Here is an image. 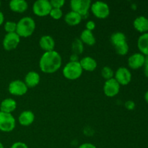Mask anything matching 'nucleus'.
I'll return each mask as SVG.
<instances>
[{"label":"nucleus","instance_id":"nucleus-1","mask_svg":"<svg viewBox=\"0 0 148 148\" xmlns=\"http://www.w3.org/2000/svg\"><path fill=\"white\" fill-rule=\"evenodd\" d=\"M62 58L56 51L44 52L39 61L40 70L46 74H52L59 70L62 66Z\"/></svg>","mask_w":148,"mask_h":148},{"label":"nucleus","instance_id":"nucleus-2","mask_svg":"<svg viewBox=\"0 0 148 148\" xmlns=\"http://www.w3.org/2000/svg\"><path fill=\"white\" fill-rule=\"evenodd\" d=\"M36 30V22L32 17H24L17 23L16 33L20 38H27L33 35Z\"/></svg>","mask_w":148,"mask_h":148},{"label":"nucleus","instance_id":"nucleus-3","mask_svg":"<svg viewBox=\"0 0 148 148\" xmlns=\"http://www.w3.org/2000/svg\"><path fill=\"white\" fill-rule=\"evenodd\" d=\"M82 70L79 62H69L64 66L63 75L65 78L69 80L78 79L82 75Z\"/></svg>","mask_w":148,"mask_h":148},{"label":"nucleus","instance_id":"nucleus-4","mask_svg":"<svg viewBox=\"0 0 148 148\" xmlns=\"http://www.w3.org/2000/svg\"><path fill=\"white\" fill-rule=\"evenodd\" d=\"M90 7V0H72L70 1L72 11L80 14L82 18L88 15Z\"/></svg>","mask_w":148,"mask_h":148},{"label":"nucleus","instance_id":"nucleus-5","mask_svg":"<svg viewBox=\"0 0 148 148\" xmlns=\"http://www.w3.org/2000/svg\"><path fill=\"white\" fill-rule=\"evenodd\" d=\"M16 121L12 114L0 111V131L10 132L15 128Z\"/></svg>","mask_w":148,"mask_h":148},{"label":"nucleus","instance_id":"nucleus-6","mask_svg":"<svg viewBox=\"0 0 148 148\" xmlns=\"http://www.w3.org/2000/svg\"><path fill=\"white\" fill-rule=\"evenodd\" d=\"M90 9L94 16L98 19H106L110 14L109 6L103 1H98L92 3Z\"/></svg>","mask_w":148,"mask_h":148},{"label":"nucleus","instance_id":"nucleus-7","mask_svg":"<svg viewBox=\"0 0 148 148\" xmlns=\"http://www.w3.org/2000/svg\"><path fill=\"white\" fill-rule=\"evenodd\" d=\"M52 7L49 0H38L33 5V11L38 17H45L49 15Z\"/></svg>","mask_w":148,"mask_h":148},{"label":"nucleus","instance_id":"nucleus-8","mask_svg":"<svg viewBox=\"0 0 148 148\" xmlns=\"http://www.w3.org/2000/svg\"><path fill=\"white\" fill-rule=\"evenodd\" d=\"M28 88L24 81L20 79H15L13 80L9 84L8 90L11 95H15V96H22L25 94L27 93Z\"/></svg>","mask_w":148,"mask_h":148},{"label":"nucleus","instance_id":"nucleus-9","mask_svg":"<svg viewBox=\"0 0 148 148\" xmlns=\"http://www.w3.org/2000/svg\"><path fill=\"white\" fill-rule=\"evenodd\" d=\"M114 78L120 85H127L132 80V73L127 67L121 66L116 71Z\"/></svg>","mask_w":148,"mask_h":148},{"label":"nucleus","instance_id":"nucleus-10","mask_svg":"<svg viewBox=\"0 0 148 148\" xmlns=\"http://www.w3.org/2000/svg\"><path fill=\"white\" fill-rule=\"evenodd\" d=\"M20 41V37L16 33H7L2 41L3 48L6 51H12L18 46Z\"/></svg>","mask_w":148,"mask_h":148},{"label":"nucleus","instance_id":"nucleus-11","mask_svg":"<svg viewBox=\"0 0 148 148\" xmlns=\"http://www.w3.org/2000/svg\"><path fill=\"white\" fill-rule=\"evenodd\" d=\"M120 86L121 85L118 83V82L114 78L108 79V80L106 81L103 85L104 94L109 98L116 96L119 92Z\"/></svg>","mask_w":148,"mask_h":148},{"label":"nucleus","instance_id":"nucleus-12","mask_svg":"<svg viewBox=\"0 0 148 148\" xmlns=\"http://www.w3.org/2000/svg\"><path fill=\"white\" fill-rule=\"evenodd\" d=\"M145 56L143 53H134L132 54L128 59V65L131 69H137L143 67L145 64Z\"/></svg>","mask_w":148,"mask_h":148},{"label":"nucleus","instance_id":"nucleus-13","mask_svg":"<svg viewBox=\"0 0 148 148\" xmlns=\"http://www.w3.org/2000/svg\"><path fill=\"white\" fill-rule=\"evenodd\" d=\"M134 29L142 33L148 32V18L145 16H138L133 22Z\"/></svg>","mask_w":148,"mask_h":148},{"label":"nucleus","instance_id":"nucleus-14","mask_svg":"<svg viewBox=\"0 0 148 148\" xmlns=\"http://www.w3.org/2000/svg\"><path fill=\"white\" fill-rule=\"evenodd\" d=\"M39 46L45 52L54 50V39L49 35L43 36L39 40Z\"/></svg>","mask_w":148,"mask_h":148},{"label":"nucleus","instance_id":"nucleus-15","mask_svg":"<svg viewBox=\"0 0 148 148\" xmlns=\"http://www.w3.org/2000/svg\"><path fill=\"white\" fill-rule=\"evenodd\" d=\"M40 80V77L38 72L34 71H30L27 72L25 77L24 82L27 85V88H33L37 86Z\"/></svg>","mask_w":148,"mask_h":148},{"label":"nucleus","instance_id":"nucleus-16","mask_svg":"<svg viewBox=\"0 0 148 148\" xmlns=\"http://www.w3.org/2000/svg\"><path fill=\"white\" fill-rule=\"evenodd\" d=\"M82 70L87 72H93L98 66L96 60L91 56H85L79 61Z\"/></svg>","mask_w":148,"mask_h":148},{"label":"nucleus","instance_id":"nucleus-17","mask_svg":"<svg viewBox=\"0 0 148 148\" xmlns=\"http://www.w3.org/2000/svg\"><path fill=\"white\" fill-rule=\"evenodd\" d=\"M35 114L31 111H24L20 114L18 117V121L20 125L27 127L34 122Z\"/></svg>","mask_w":148,"mask_h":148},{"label":"nucleus","instance_id":"nucleus-18","mask_svg":"<svg viewBox=\"0 0 148 148\" xmlns=\"http://www.w3.org/2000/svg\"><path fill=\"white\" fill-rule=\"evenodd\" d=\"M10 10L17 13H23L28 8V4L25 0H12L9 4Z\"/></svg>","mask_w":148,"mask_h":148},{"label":"nucleus","instance_id":"nucleus-19","mask_svg":"<svg viewBox=\"0 0 148 148\" xmlns=\"http://www.w3.org/2000/svg\"><path fill=\"white\" fill-rule=\"evenodd\" d=\"M17 108V102L12 98H6L0 104V111L12 114Z\"/></svg>","mask_w":148,"mask_h":148},{"label":"nucleus","instance_id":"nucleus-20","mask_svg":"<svg viewBox=\"0 0 148 148\" xmlns=\"http://www.w3.org/2000/svg\"><path fill=\"white\" fill-rule=\"evenodd\" d=\"M82 20V17L78 13L71 11L68 12L64 17V21L70 26H75L79 25Z\"/></svg>","mask_w":148,"mask_h":148},{"label":"nucleus","instance_id":"nucleus-21","mask_svg":"<svg viewBox=\"0 0 148 148\" xmlns=\"http://www.w3.org/2000/svg\"><path fill=\"white\" fill-rule=\"evenodd\" d=\"M137 47L140 53L148 56V32L143 33L137 40Z\"/></svg>","mask_w":148,"mask_h":148},{"label":"nucleus","instance_id":"nucleus-22","mask_svg":"<svg viewBox=\"0 0 148 148\" xmlns=\"http://www.w3.org/2000/svg\"><path fill=\"white\" fill-rule=\"evenodd\" d=\"M79 39L83 43V44H86L90 46H93L96 43V40H95V38L92 32L86 30V29H85L81 33Z\"/></svg>","mask_w":148,"mask_h":148},{"label":"nucleus","instance_id":"nucleus-23","mask_svg":"<svg viewBox=\"0 0 148 148\" xmlns=\"http://www.w3.org/2000/svg\"><path fill=\"white\" fill-rule=\"evenodd\" d=\"M127 41V37L125 34L121 32H116L114 33L111 36V42L112 45L114 46L123 43V42Z\"/></svg>","mask_w":148,"mask_h":148},{"label":"nucleus","instance_id":"nucleus-24","mask_svg":"<svg viewBox=\"0 0 148 148\" xmlns=\"http://www.w3.org/2000/svg\"><path fill=\"white\" fill-rule=\"evenodd\" d=\"M72 49L73 53L77 55L81 54L84 51V44L79 38H75L72 44Z\"/></svg>","mask_w":148,"mask_h":148},{"label":"nucleus","instance_id":"nucleus-25","mask_svg":"<svg viewBox=\"0 0 148 148\" xmlns=\"http://www.w3.org/2000/svg\"><path fill=\"white\" fill-rule=\"evenodd\" d=\"M114 49H115L117 54L120 55V56H124V55L127 54L130 48H129V45L127 42L125 41L114 46Z\"/></svg>","mask_w":148,"mask_h":148},{"label":"nucleus","instance_id":"nucleus-26","mask_svg":"<svg viewBox=\"0 0 148 148\" xmlns=\"http://www.w3.org/2000/svg\"><path fill=\"white\" fill-rule=\"evenodd\" d=\"M101 75L106 80H108L114 77V72L110 66H104L101 69Z\"/></svg>","mask_w":148,"mask_h":148},{"label":"nucleus","instance_id":"nucleus-27","mask_svg":"<svg viewBox=\"0 0 148 148\" xmlns=\"http://www.w3.org/2000/svg\"><path fill=\"white\" fill-rule=\"evenodd\" d=\"M17 29V23L14 21H7L4 24V30L7 33H16Z\"/></svg>","mask_w":148,"mask_h":148},{"label":"nucleus","instance_id":"nucleus-28","mask_svg":"<svg viewBox=\"0 0 148 148\" xmlns=\"http://www.w3.org/2000/svg\"><path fill=\"white\" fill-rule=\"evenodd\" d=\"M49 15L51 16V18L53 20H59L63 16V12H62V9H56V8H52L51 10Z\"/></svg>","mask_w":148,"mask_h":148},{"label":"nucleus","instance_id":"nucleus-29","mask_svg":"<svg viewBox=\"0 0 148 148\" xmlns=\"http://www.w3.org/2000/svg\"><path fill=\"white\" fill-rule=\"evenodd\" d=\"M50 4L52 8L62 9L64 5L65 1L64 0H51Z\"/></svg>","mask_w":148,"mask_h":148},{"label":"nucleus","instance_id":"nucleus-30","mask_svg":"<svg viewBox=\"0 0 148 148\" xmlns=\"http://www.w3.org/2000/svg\"><path fill=\"white\" fill-rule=\"evenodd\" d=\"M124 106H125V108H127L129 111H132L135 108V103L133 101H131V100H129V101H127L124 103Z\"/></svg>","mask_w":148,"mask_h":148},{"label":"nucleus","instance_id":"nucleus-31","mask_svg":"<svg viewBox=\"0 0 148 148\" xmlns=\"http://www.w3.org/2000/svg\"><path fill=\"white\" fill-rule=\"evenodd\" d=\"M10 148H28L27 145L23 142H16L13 143Z\"/></svg>","mask_w":148,"mask_h":148},{"label":"nucleus","instance_id":"nucleus-32","mask_svg":"<svg viewBox=\"0 0 148 148\" xmlns=\"http://www.w3.org/2000/svg\"><path fill=\"white\" fill-rule=\"evenodd\" d=\"M85 27H86V30H90V31H92L95 28V22L92 21V20H89V21L87 22Z\"/></svg>","mask_w":148,"mask_h":148},{"label":"nucleus","instance_id":"nucleus-33","mask_svg":"<svg viewBox=\"0 0 148 148\" xmlns=\"http://www.w3.org/2000/svg\"><path fill=\"white\" fill-rule=\"evenodd\" d=\"M144 73L145 75L148 78V56H145V60L144 64Z\"/></svg>","mask_w":148,"mask_h":148},{"label":"nucleus","instance_id":"nucleus-34","mask_svg":"<svg viewBox=\"0 0 148 148\" xmlns=\"http://www.w3.org/2000/svg\"><path fill=\"white\" fill-rule=\"evenodd\" d=\"M78 148H97L95 147V145H94L92 143H83L81 145H79V147Z\"/></svg>","mask_w":148,"mask_h":148},{"label":"nucleus","instance_id":"nucleus-35","mask_svg":"<svg viewBox=\"0 0 148 148\" xmlns=\"http://www.w3.org/2000/svg\"><path fill=\"white\" fill-rule=\"evenodd\" d=\"M77 57H78V55L73 53L70 57L71 58L70 62H79V61L77 60Z\"/></svg>","mask_w":148,"mask_h":148},{"label":"nucleus","instance_id":"nucleus-36","mask_svg":"<svg viewBox=\"0 0 148 148\" xmlns=\"http://www.w3.org/2000/svg\"><path fill=\"white\" fill-rule=\"evenodd\" d=\"M4 14L0 11V25H1L4 23Z\"/></svg>","mask_w":148,"mask_h":148},{"label":"nucleus","instance_id":"nucleus-37","mask_svg":"<svg viewBox=\"0 0 148 148\" xmlns=\"http://www.w3.org/2000/svg\"><path fill=\"white\" fill-rule=\"evenodd\" d=\"M145 100L146 102L148 103V90L146 91L145 93Z\"/></svg>","mask_w":148,"mask_h":148},{"label":"nucleus","instance_id":"nucleus-38","mask_svg":"<svg viewBox=\"0 0 148 148\" xmlns=\"http://www.w3.org/2000/svg\"><path fill=\"white\" fill-rule=\"evenodd\" d=\"M0 148H4V145H3V144L1 143H0Z\"/></svg>","mask_w":148,"mask_h":148},{"label":"nucleus","instance_id":"nucleus-39","mask_svg":"<svg viewBox=\"0 0 148 148\" xmlns=\"http://www.w3.org/2000/svg\"><path fill=\"white\" fill-rule=\"evenodd\" d=\"M0 7H1V1H0Z\"/></svg>","mask_w":148,"mask_h":148}]
</instances>
